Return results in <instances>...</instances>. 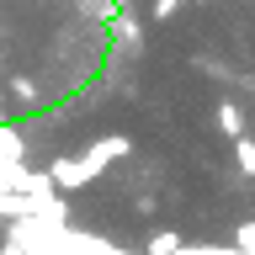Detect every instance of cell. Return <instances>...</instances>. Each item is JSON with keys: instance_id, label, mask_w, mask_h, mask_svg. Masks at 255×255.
I'll list each match as a JSON object with an SVG mask.
<instances>
[]
</instances>
